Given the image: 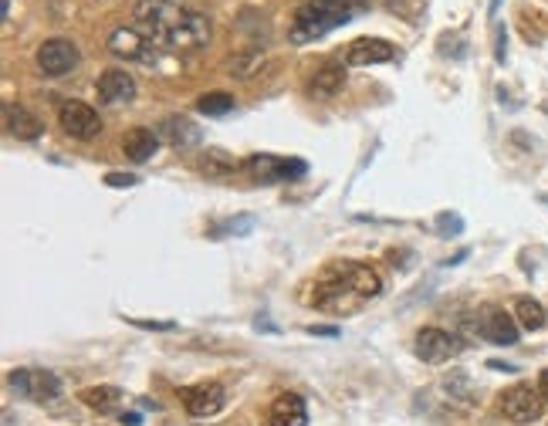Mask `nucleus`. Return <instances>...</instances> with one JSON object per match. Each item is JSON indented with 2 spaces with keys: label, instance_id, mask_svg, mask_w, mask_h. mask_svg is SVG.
Here are the masks:
<instances>
[{
  "label": "nucleus",
  "instance_id": "obj_1",
  "mask_svg": "<svg viewBox=\"0 0 548 426\" xmlns=\"http://www.w3.org/2000/svg\"><path fill=\"white\" fill-rule=\"evenodd\" d=\"M382 281L370 264H356V260H335L332 268H325L315 281V295H309V305L319 311H356L372 298H380Z\"/></svg>",
  "mask_w": 548,
  "mask_h": 426
},
{
  "label": "nucleus",
  "instance_id": "obj_2",
  "mask_svg": "<svg viewBox=\"0 0 548 426\" xmlns=\"http://www.w3.org/2000/svg\"><path fill=\"white\" fill-rule=\"evenodd\" d=\"M366 11V0H309L291 24V41H315Z\"/></svg>",
  "mask_w": 548,
  "mask_h": 426
},
{
  "label": "nucleus",
  "instance_id": "obj_3",
  "mask_svg": "<svg viewBox=\"0 0 548 426\" xmlns=\"http://www.w3.org/2000/svg\"><path fill=\"white\" fill-rule=\"evenodd\" d=\"M183 14H187V7L179 0H139L136 4V24L156 45H167L169 31L183 21Z\"/></svg>",
  "mask_w": 548,
  "mask_h": 426
},
{
  "label": "nucleus",
  "instance_id": "obj_4",
  "mask_svg": "<svg viewBox=\"0 0 548 426\" xmlns=\"http://www.w3.org/2000/svg\"><path fill=\"white\" fill-rule=\"evenodd\" d=\"M498 410L512 423H535L545 413V396L528 382H514L498 396Z\"/></svg>",
  "mask_w": 548,
  "mask_h": 426
},
{
  "label": "nucleus",
  "instance_id": "obj_5",
  "mask_svg": "<svg viewBox=\"0 0 548 426\" xmlns=\"http://www.w3.org/2000/svg\"><path fill=\"white\" fill-rule=\"evenodd\" d=\"M7 386L31 402H51L61 396V379L48 369H11Z\"/></svg>",
  "mask_w": 548,
  "mask_h": 426
},
{
  "label": "nucleus",
  "instance_id": "obj_6",
  "mask_svg": "<svg viewBox=\"0 0 548 426\" xmlns=\"http://www.w3.org/2000/svg\"><path fill=\"white\" fill-rule=\"evenodd\" d=\"M207 45H210V21H207L200 11L183 14V21H179L167 37V47L177 51V55H197V51H203Z\"/></svg>",
  "mask_w": 548,
  "mask_h": 426
},
{
  "label": "nucleus",
  "instance_id": "obj_7",
  "mask_svg": "<svg viewBox=\"0 0 548 426\" xmlns=\"http://www.w3.org/2000/svg\"><path fill=\"white\" fill-rule=\"evenodd\" d=\"M108 51L126 61H143V65L156 61V41L149 35H143L139 27H116L108 35Z\"/></svg>",
  "mask_w": 548,
  "mask_h": 426
},
{
  "label": "nucleus",
  "instance_id": "obj_8",
  "mask_svg": "<svg viewBox=\"0 0 548 426\" xmlns=\"http://www.w3.org/2000/svg\"><path fill=\"white\" fill-rule=\"evenodd\" d=\"M58 122L72 139H96L98 132H102V118H98L96 108L85 106V102H75V98L72 102H61Z\"/></svg>",
  "mask_w": 548,
  "mask_h": 426
},
{
  "label": "nucleus",
  "instance_id": "obj_9",
  "mask_svg": "<svg viewBox=\"0 0 548 426\" xmlns=\"http://www.w3.org/2000/svg\"><path fill=\"white\" fill-rule=\"evenodd\" d=\"M75 65H78V47L72 41H65V37H51V41H45V45L37 47V68H41V75H48V78L68 75Z\"/></svg>",
  "mask_w": 548,
  "mask_h": 426
},
{
  "label": "nucleus",
  "instance_id": "obj_10",
  "mask_svg": "<svg viewBox=\"0 0 548 426\" xmlns=\"http://www.w3.org/2000/svg\"><path fill=\"white\" fill-rule=\"evenodd\" d=\"M248 173L258 183H281V179L305 177V163L301 159H278V156L258 153L248 159Z\"/></svg>",
  "mask_w": 548,
  "mask_h": 426
},
{
  "label": "nucleus",
  "instance_id": "obj_11",
  "mask_svg": "<svg viewBox=\"0 0 548 426\" xmlns=\"http://www.w3.org/2000/svg\"><path fill=\"white\" fill-rule=\"evenodd\" d=\"M457 352H461V339H457V335H451V331H443V329H420L417 355L423 362L441 366V362L453 359Z\"/></svg>",
  "mask_w": 548,
  "mask_h": 426
},
{
  "label": "nucleus",
  "instance_id": "obj_12",
  "mask_svg": "<svg viewBox=\"0 0 548 426\" xmlns=\"http://www.w3.org/2000/svg\"><path fill=\"white\" fill-rule=\"evenodd\" d=\"M224 402H227V392L224 386H217V382H200V386L183 390V406H187V413L197 416V420L217 416L224 410Z\"/></svg>",
  "mask_w": 548,
  "mask_h": 426
},
{
  "label": "nucleus",
  "instance_id": "obj_13",
  "mask_svg": "<svg viewBox=\"0 0 548 426\" xmlns=\"http://www.w3.org/2000/svg\"><path fill=\"white\" fill-rule=\"evenodd\" d=\"M264 426H309V406L299 392H281L271 402Z\"/></svg>",
  "mask_w": 548,
  "mask_h": 426
},
{
  "label": "nucleus",
  "instance_id": "obj_14",
  "mask_svg": "<svg viewBox=\"0 0 548 426\" xmlns=\"http://www.w3.org/2000/svg\"><path fill=\"white\" fill-rule=\"evenodd\" d=\"M477 331H481V335H484L488 342H494V345H514V342H518V331H522V325H518V319H512L508 311L491 308V311H484V319H481Z\"/></svg>",
  "mask_w": 548,
  "mask_h": 426
},
{
  "label": "nucleus",
  "instance_id": "obj_15",
  "mask_svg": "<svg viewBox=\"0 0 548 426\" xmlns=\"http://www.w3.org/2000/svg\"><path fill=\"white\" fill-rule=\"evenodd\" d=\"M393 55H396V47L390 45V41H382V37H359V41L349 45L346 61L366 68V65H386V61H393Z\"/></svg>",
  "mask_w": 548,
  "mask_h": 426
},
{
  "label": "nucleus",
  "instance_id": "obj_16",
  "mask_svg": "<svg viewBox=\"0 0 548 426\" xmlns=\"http://www.w3.org/2000/svg\"><path fill=\"white\" fill-rule=\"evenodd\" d=\"M98 98H102L106 106H126V102H132V98H136L132 75H126L122 68L102 71V78H98Z\"/></svg>",
  "mask_w": 548,
  "mask_h": 426
},
{
  "label": "nucleus",
  "instance_id": "obj_17",
  "mask_svg": "<svg viewBox=\"0 0 548 426\" xmlns=\"http://www.w3.org/2000/svg\"><path fill=\"white\" fill-rule=\"evenodd\" d=\"M4 129L11 132L14 139H37L45 126H41V118H37L35 112H27L25 106L7 102V106H4Z\"/></svg>",
  "mask_w": 548,
  "mask_h": 426
},
{
  "label": "nucleus",
  "instance_id": "obj_18",
  "mask_svg": "<svg viewBox=\"0 0 548 426\" xmlns=\"http://www.w3.org/2000/svg\"><path fill=\"white\" fill-rule=\"evenodd\" d=\"M342 85H346L342 61H325L322 68H315V78H311L309 92L315 95V98H332L335 92H342Z\"/></svg>",
  "mask_w": 548,
  "mask_h": 426
},
{
  "label": "nucleus",
  "instance_id": "obj_19",
  "mask_svg": "<svg viewBox=\"0 0 548 426\" xmlns=\"http://www.w3.org/2000/svg\"><path fill=\"white\" fill-rule=\"evenodd\" d=\"M122 149H126V156H129L132 163H149L156 156V149H159V136H156L153 129L139 126V129H132L129 136H126Z\"/></svg>",
  "mask_w": 548,
  "mask_h": 426
},
{
  "label": "nucleus",
  "instance_id": "obj_20",
  "mask_svg": "<svg viewBox=\"0 0 548 426\" xmlns=\"http://www.w3.org/2000/svg\"><path fill=\"white\" fill-rule=\"evenodd\" d=\"M78 400L88 406V410H98V413H116L122 402H126V392L119 386H88L82 390Z\"/></svg>",
  "mask_w": 548,
  "mask_h": 426
},
{
  "label": "nucleus",
  "instance_id": "obj_21",
  "mask_svg": "<svg viewBox=\"0 0 548 426\" xmlns=\"http://www.w3.org/2000/svg\"><path fill=\"white\" fill-rule=\"evenodd\" d=\"M163 139L169 142V146H177V149H187V146H197L200 142V129L193 126V122H187V118H167L163 122Z\"/></svg>",
  "mask_w": 548,
  "mask_h": 426
},
{
  "label": "nucleus",
  "instance_id": "obj_22",
  "mask_svg": "<svg viewBox=\"0 0 548 426\" xmlns=\"http://www.w3.org/2000/svg\"><path fill=\"white\" fill-rule=\"evenodd\" d=\"M234 169H238V163H234V156L224 153V149H207L200 159V173L210 179H224L230 177Z\"/></svg>",
  "mask_w": 548,
  "mask_h": 426
},
{
  "label": "nucleus",
  "instance_id": "obj_23",
  "mask_svg": "<svg viewBox=\"0 0 548 426\" xmlns=\"http://www.w3.org/2000/svg\"><path fill=\"white\" fill-rule=\"evenodd\" d=\"M514 319L518 325L528 331H538L545 325V308L538 305L535 298H518V305H514Z\"/></svg>",
  "mask_w": 548,
  "mask_h": 426
},
{
  "label": "nucleus",
  "instance_id": "obj_24",
  "mask_svg": "<svg viewBox=\"0 0 548 426\" xmlns=\"http://www.w3.org/2000/svg\"><path fill=\"white\" fill-rule=\"evenodd\" d=\"M197 108H200L203 116H227V112H234V95H227V92H207L197 98Z\"/></svg>",
  "mask_w": 548,
  "mask_h": 426
},
{
  "label": "nucleus",
  "instance_id": "obj_25",
  "mask_svg": "<svg viewBox=\"0 0 548 426\" xmlns=\"http://www.w3.org/2000/svg\"><path fill=\"white\" fill-rule=\"evenodd\" d=\"M261 61H264V51H244L238 58H230V78H250Z\"/></svg>",
  "mask_w": 548,
  "mask_h": 426
},
{
  "label": "nucleus",
  "instance_id": "obj_26",
  "mask_svg": "<svg viewBox=\"0 0 548 426\" xmlns=\"http://www.w3.org/2000/svg\"><path fill=\"white\" fill-rule=\"evenodd\" d=\"M443 386H447V392H451V400H471V396H474L464 372H451V376L443 379Z\"/></svg>",
  "mask_w": 548,
  "mask_h": 426
},
{
  "label": "nucleus",
  "instance_id": "obj_27",
  "mask_svg": "<svg viewBox=\"0 0 548 426\" xmlns=\"http://www.w3.org/2000/svg\"><path fill=\"white\" fill-rule=\"evenodd\" d=\"M250 227H254V217H238V220H227V224H217L210 230V237H238V234H248Z\"/></svg>",
  "mask_w": 548,
  "mask_h": 426
},
{
  "label": "nucleus",
  "instance_id": "obj_28",
  "mask_svg": "<svg viewBox=\"0 0 548 426\" xmlns=\"http://www.w3.org/2000/svg\"><path fill=\"white\" fill-rule=\"evenodd\" d=\"M437 230H441V234H461V230H464V220H461V217H451V213H443L441 220H437Z\"/></svg>",
  "mask_w": 548,
  "mask_h": 426
},
{
  "label": "nucleus",
  "instance_id": "obj_29",
  "mask_svg": "<svg viewBox=\"0 0 548 426\" xmlns=\"http://www.w3.org/2000/svg\"><path fill=\"white\" fill-rule=\"evenodd\" d=\"M106 183H108V187H112V189H129V187H136L139 179L132 177V173H108Z\"/></svg>",
  "mask_w": 548,
  "mask_h": 426
},
{
  "label": "nucleus",
  "instance_id": "obj_30",
  "mask_svg": "<svg viewBox=\"0 0 548 426\" xmlns=\"http://www.w3.org/2000/svg\"><path fill=\"white\" fill-rule=\"evenodd\" d=\"M309 335H319V339H339V329H332V325H309Z\"/></svg>",
  "mask_w": 548,
  "mask_h": 426
},
{
  "label": "nucleus",
  "instance_id": "obj_31",
  "mask_svg": "<svg viewBox=\"0 0 548 426\" xmlns=\"http://www.w3.org/2000/svg\"><path fill=\"white\" fill-rule=\"evenodd\" d=\"M132 325H139V329H159V331H169V329H177L173 321H139V319H129Z\"/></svg>",
  "mask_w": 548,
  "mask_h": 426
},
{
  "label": "nucleus",
  "instance_id": "obj_32",
  "mask_svg": "<svg viewBox=\"0 0 548 426\" xmlns=\"http://www.w3.org/2000/svg\"><path fill=\"white\" fill-rule=\"evenodd\" d=\"M504 47H508V37H504V27H498V61L501 65H504V58H508V51H504Z\"/></svg>",
  "mask_w": 548,
  "mask_h": 426
},
{
  "label": "nucleus",
  "instance_id": "obj_33",
  "mask_svg": "<svg viewBox=\"0 0 548 426\" xmlns=\"http://www.w3.org/2000/svg\"><path fill=\"white\" fill-rule=\"evenodd\" d=\"M488 369H498V372H518V366H512V362H501V359H488Z\"/></svg>",
  "mask_w": 548,
  "mask_h": 426
},
{
  "label": "nucleus",
  "instance_id": "obj_34",
  "mask_svg": "<svg viewBox=\"0 0 548 426\" xmlns=\"http://www.w3.org/2000/svg\"><path fill=\"white\" fill-rule=\"evenodd\" d=\"M538 392L545 396V402H548V369L542 372V379H538Z\"/></svg>",
  "mask_w": 548,
  "mask_h": 426
},
{
  "label": "nucleus",
  "instance_id": "obj_35",
  "mask_svg": "<svg viewBox=\"0 0 548 426\" xmlns=\"http://www.w3.org/2000/svg\"><path fill=\"white\" fill-rule=\"evenodd\" d=\"M498 4H501V0H491V14L498 11Z\"/></svg>",
  "mask_w": 548,
  "mask_h": 426
},
{
  "label": "nucleus",
  "instance_id": "obj_36",
  "mask_svg": "<svg viewBox=\"0 0 548 426\" xmlns=\"http://www.w3.org/2000/svg\"><path fill=\"white\" fill-rule=\"evenodd\" d=\"M542 200H545V203H548V193H545V197H542Z\"/></svg>",
  "mask_w": 548,
  "mask_h": 426
}]
</instances>
